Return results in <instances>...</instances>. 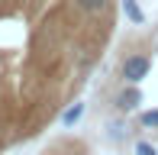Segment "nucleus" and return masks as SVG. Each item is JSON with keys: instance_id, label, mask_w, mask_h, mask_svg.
I'll return each mask as SVG.
<instances>
[{"instance_id": "obj_8", "label": "nucleus", "mask_w": 158, "mask_h": 155, "mask_svg": "<svg viewBox=\"0 0 158 155\" xmlns=\"http://www.w3.org/2000/svg\"><path fill=\"white\" fill-rule=\"evenodd\" d=\"M135 155H158V149L152 142H145V139H139V142H135Z\"/></svg>"}, {"instance_id": "obj_6", "label": "nucleus", "mask_w": 158, "mask_h": 155, "mask_svg": "<svg viewBox=\"0 0 158 155\" xmlns=\"http://www.w3.org/2000/svg\"><path fill=\"white\" fill-rule=\"evenodd\" d=\"M139 123L145 126V129H158V110H145V113L139 116Z\"/></svg>"}, {"instance_id": "obj_5", "label": "nucleus", "mask_w": 158, "mask_h": 155, "mask_svg": "<svg viewBox=\"0 0 158 155\" xmlns=\"http://www.w3.org/2000/svg\"><path fill=\"white\" fill-rule=\"evenodd\" d=\"M74 6L81 13H90V16H94V13H100L106 6V0H74Z\"/></svg>"}, {"instance_id": "obj_7", "label": "nucleus", "mask_w": 158, "mask_h": 155, "mask_svg": "<svg viewBox=\"0 0 158 155\" xmlns=\"http://www.w3.org/2000/svg\"><path fill=\"white\" fill-rule=\"evenodd\" d=\"M106 129H110V132H106V136H110L113 142H119V139H123L126 132H129V126H123V123H110V126H106Z\"/></svg>"}, {"instance_id": "obj_4", "label": "nucleus", "mask_w": 158, "mask_h": 155, "mask_svg": "<svg viewBox=\"0 0 158 155\" xmlns=\"http://www.w3.org/2000/svg\"><path fill=\"white\" fill-rule=\"evenodd\" d=\"M81 116H84V103H71V107L61 113V126H74Z\"/></svg>"}, {"instance_id": "obj_1", "label": "nucleus", "mask_w": 158, "mask_h": 155, "mask_svg": "<svg viewBox=\"0 0 158 155\" xmlns=\"http://www.w3.org/2000/svg\"><path fill=\"white\" fill-rule=\"evenodd\" d=\"M148 71H152V58H148V55H142V52L126 55L123 65H119V74H123L126 84H139V81H145Z\"/></svg>"}, {"instance_id": "obj_3", "label": "nucleus", "mask_w": 158, "mask_h": 155, "mask_svg": "<svg viewBox=\"0 0 158 155\" xmlns=\"http://www.w3.org/2000/svg\"><path fill=\"white\" fill-rule=\"evenodd\" d=\"M123 13H126V19L129 23H135V26H142L145 23V13H142V6H139V0H123Z\"/></svg>"}, {"instance_id": "obj_2", "label": "nucleus", "mask_w": 158, "mask_h": 155, "mask_svg": "<svg viewBox=\"0 0 158 155\" xmlns=\"http://www.w3.org/2000/svg\"><path fill=\"white\" fill-rule=\"evenodd\" d=\"M139 103H142L139 84H129V87H123L116 97H113V107H116L119 113H132V110H139Z\"/></svg>"}]
</instances>
